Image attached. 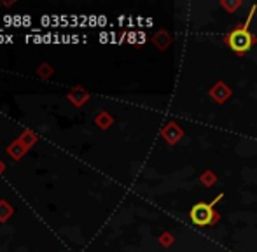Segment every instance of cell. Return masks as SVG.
I'll return each mask as SVG.
<instances>
[{"instance_id": "15", "label": "cell", "mask_w": 257, "mask_h": 252, "mask_svg": "<svg viewBox=\"0 0 257 252\" xmlns=\"http://www.w3.org/2000/svg\"><path fill=\"white\" fill-rule=\"evenodd\" d=\"M107 39H108V35L105 34V32H102V34H100V41H102V42H107Z\"/></svg>"}, {"instance_id": "8", "label": "cell", "mask_w": 257, "mask_h": 252, "mask_svg": "<svg viewBox=\"0 0 257 252\" xmlns=\"http://www.w3.org/2000/svg\"><path fill=\"white\" fill-rule=\"evenodd\" d=\"M68 21H70V18H68L67 14H61V16H60V23H61V28H67V27H68Z\"/></svg>"}, {"instance_id": "13", "label": "cell", "mask_w": 257, "mask_h": 252, "mask_svg": "<svg viewBox=\"0 0 257 252\" xmlns=\"http://www.w3.org/2000/svg\"><path fill=\"white\" fill-rule=\"evenodd\" d=\"M13 42H14V37H13V35L6 34V44H13Z\"/></svg>"}, {"instance_id": "4", "label": "cell", "mask_w": 257, "mask_h": 252, "mask_svg": "<svg viewBox=\"0 0 257 252\" xmlns=\"http://www.w3.org/2000/svg\"><path fill=\"white\" fill-rule=\"evenodd\" d=\"M13 18L14 16H11V14H4V25H6V28H9V27H13Z\"/></svg>"}, {"instance_id": "9", "label": "cell", "mask_w": 257, "mask_h": 252, "mask_svg": "<svg viewBox=\"0 0 257 252\" xmlns=\"http://www.w3.org/2000/svg\"><path fill=\"white\" fill-rule=\"evenodd\" d=\"M88 25L89 27H96V25H98V18H96L95 14H91V16L88 18Z\"/></svg>"}, {"instance_id": "7", "label": "cell", "mask_w": 257, "mask_h": 252, "mask_svg": "<svg viewBox=\"0 0 257 252\" xmlns=\"http://www.w3.org/2000/svg\"><path fill=\"white\" fill-rule=\"evenodd\" d=\"M41 25H42V27H51V16L44 14V16L41 18Z\"/></svg>"}, {"instance_id": "6", "label": "cell", "mask_w": 257, "mask_h": 252, "mask_svg": "<svg viewBox=\"0 0 257 252\" xmlns=\"http://www.w3.org/2000/svg\"><path fill=\"white\" fill-rule=\"evenodd\" d=\"M23 27L32 28V16L30 14H23Z\"/></svg>"}, {"instance_id": "3", "label": "cell", "mask_w": 257, "mask_h": 252, "mask_svg": "<svg viewBox=\"0 0 257 252\" xmlns=\"http://www.w3.org/2000/svg\"><path fill=\"white\" fill-rule=\"evenodd\" d=\"M51 27L53 28H61L60 16H58V14H51Z\"/></svg>"}, {"instance_id": "11", "label": "cell", "mask_w": 257, "mask_h": 252, "mask_svg": "<svg viewBox=\"0 0 257 252\" xmlns=\"http://www.w3.org/2000/svg\"><path fill=\"white\" fill-rule=\"evenodd\" d=\"M53 42V34H44V44H51Z\"/></svg>"}, {"instance_id": "18", "label": "cell", "mask_w": 257, "mask_h": 252, "mask_svg": "<svg viewBox=\"0 0 257 252\" xmlns=\"http://www.w3.org/2000/svg\"><path fill=\"white\" fill-rule=\"evenodd\" d=\"M2 44H6V35L0 34V46H2Z\"/></svg>"}, {"instance_id": "12", "label": "cell", "mask_w": 257, "mask_h": 252, "mask_svg": "<svg viewBox=\"0 0 257 252\" xmlns=\"http://www.w3.org/2000/svg\"><path fill=\"white\" fill-rule=\"evenodd\" d=\"M53 42H54V44H60V42H61V35L60 34H53Z\"/></svg>"}, {"instance_id": "16", "label": "cell", "mask_w": 257, "mask_h": 252, "mask_svg": "<svg viewBox=\"0 0 257 252\" xmlns=\"http://www.w3.org/2000/svg\"><path fill=\"white\" fill-rule=\"evenodd\" d=\"M77 21H79V18L72 14V16H70V23H72V25H77Z\"/></svg>"}, {"instance_id": "10", "label": "cell", "mask_w": 257, "mask_h": 252, "mask_svg": "<svg viewBox=\"0 0 257 252\" xmlns=\"http://www.w3.org/2000/svg\"><path fill=\"white\" fill-rule=\"evenodd\" d=\"M79 23H81V27L84 28L86 25H88V16H84V14H82V16L79 18Z\"/></svg>"}, {"instance_id": "14", "label": "cell", "mask_w": 257, "mask_h": 252, "mask_svg": "<svg viewBox=\"0 0 257 252\" xmlns=\"http://www.w3.org/2000/svg\"><path fill=\"white\" fill-rule=\"evenodd\" d=\"M105 23H107V18H105V16H100V18H98V25H100V27H103Z\"/></svg>"}, {"instance_id": "1", "label": "cell", "mask_w": 257, "mask_h": 252, "mask_svg": "<svg viewBox=\"0 0 257 252\" xmlns=\"http://www.w3.org/2000/svg\"><path fill=\"white\" fill-rule=\"evenodd\" d=\"M255 11H257V7L252 6L247 21H245L243 25H240V27H236L229 35H227V44H229V48L233 49V51L247 53L248 49L252 48V44H254V37H252V34L248 32V25H250L252 16L255 14Z\"/></svg>"}, {"instance_id": "17", "label": "cell", "mask_w": 257, "mask_h": 252, "mask_svg": "<svg viewBox=\"0 0 257 252\" xmlns=\"http://www.w3.org/2000/svg\"><path fill=\"white\" fill-rule=\"evenodd\" d=\"M77 42H79V35H72V44H77Z\"/></svg>"}, {"instance_id": "5", "label": "cell", "mask_w": 257, "mask_h": 252, "mask_svg": "<svg viewBox=\"0 0 257 252\" xmlns=\"http://www.w3.org/2000/svg\"><path fill=\"white\" fill-rule=\"evenodd\" d=\"M13 27H23V16L16 14V16L13 18Z\"/></svg>"}, {"instance_id": "2", "label": "cell", "mask_w": 257, "mask_h": 252, "mask_svg": "<svg viewBox=\"0 0 257 252\" xmlns=\"http://www.w3.org/2000/svg\"><path fill=\"white\" fill-rule=\"evenodd\" d=\"M222 196H224V194H219V196L213 198V201H208V203L200 201V203L194 205V207L191 208V212H189V217H191V221H193V224H196V226L212 224V221H213V207H215V205L222 200Z\"/></svg>"}]
</instances>
